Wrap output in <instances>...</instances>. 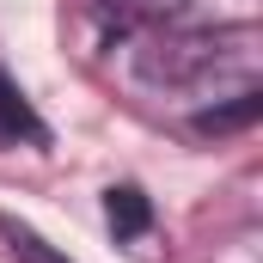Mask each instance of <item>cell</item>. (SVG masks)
Listing matches in <instances>:
<instances>
[{
	"label": "cell",
	"mask_w": 263,
	"mask_h": 263,
	"mask_svg": "<svg viewBox=\"0 0 263 263\" xmlns=\"http://www.w3.org/2000/svg\"><path fill=\"white\" fill-rule=\"evenodd\" d=\"M251 49H257L251 25H233V31H165L153 49H141V73L153 86H214L220 73L251 80Z\"/></svg>",
	"instance_id": "obj_1"
},
{
	"label": "cell",
	"mask_w": 263,
	"mask_h": 263,
	"mask_svg": "<svg viewBox=\"0 0 263 263\" xmlns=\"http://www.w3.org/2000/svg\"><path fill=\"white\" fill-rule=\"evenodd\" d=\"M98 6H104V18H117V25L135 31V25H172L190 0H98Z\"/></svg>",
	"instance_id": "obj_2"
},
{
	"label": "cell",
	"mask_w": 263,
	"mask_h": 263,
	"mask_svg": "<svg viewBox=\"0 0 263 263\" xmlns=\"http://www.w3.org/2000/svg\"><path fill=\"white\" fill-rule=\"evenodd\" d=\"M104 214H110V227L123 233V239H135V233H147V196L141 190H110V202H104Z\"/></svg>",
	"instance_id": "obj_3"
},
{
	"label": "cell",
	"mask_w": 263,
	"mask_h": 263,
	"mask_svg": "<svg viewBox=\"0 0 263 263\" xmlns=\"http://www.w3.org/2000/svg\"><path fill=\"white\" fill-rule=\"evenodd\" d=\"M0 233H6V245H12V257H18V263H67L62 251H49V245H43L25 220H12V214H0Z\"/></svg>",
	"instance_id": "obj_4"
},
{
	"label": "cell",
	"mask_w": 263,
	"mask_h": 263,
	"mask_svg": "<svg viewBox=\"0 0 263 263\" xmlns=\"http://www.w3.org/2000/svg\"><path fill=\"white\" fill-rule=\"evenodd\" d=\"M0 129H6V135H43L37 123H31V110H25V98H18V92H12L6 80H0Z\"/></svg>",
	"instance_id": "obj_5"
}]
</instances>
